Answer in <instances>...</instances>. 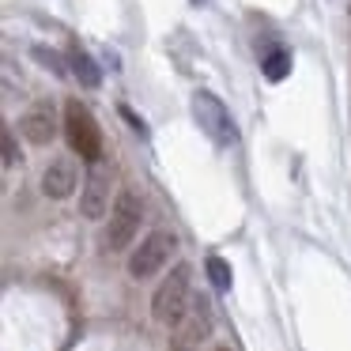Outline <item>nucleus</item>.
I'll return each instance as SVG.
<instances>
[{"label":"nucleus","instance_id":"obj_7","mask_svg":"<svg viewBox=\"0 0 351 351\" xmlns=\"http://www.w3.org/2000/svg\"><path fill=\"white\" fill-rule=\"evenodd\" d=\"M110 208H114L110 204V174L95 167L84 182V193H80V212H84V219H102Z\"/></svg>","mask_w":351,"mask_h":351},{"label":"nucleus","instance_id":"obj_2","mask_svg":"<svg viewBox=\"0 0 351 351\" xmlns=\"http://www.w3.org/2000/svg\"><path fill=\"white\" fill-rule=\"evenodd\" d=\"M140 219H144V204L132 189H121L114 197V208H110L106 219V234H102V250L106 253H121L132 245V238L140 234Z\"/></svg>","mask_w":351,"mask_h":351},{"label":"nucleus","instance_id":"obj_12","mask_svg":"<svg viewBox=\"0 0 351 351\" xmlns=\"http://www.w3.org/2000/svg\"><path fill=\"white\" fill-rule=\"evenodd\" d=\"M208 280L215 283V291H230V283H234V276H230V265L223 257H208Z\"/></svg>","mask_w":351,"mask_h":351},{"label":"nucleus","instance_id":"obj_9","mask_svg":"<svg viewBox=\"0 0 351 351\" xmlns=\"http://www.w3.org/2000/svg\"><path fill=\"white\" fill-rule=\"evenodd\" d=\"M80 185V170L72 159H53L46 170H42V193H46L49 200H64L72 197Z\"/></svg>","mask_w":351,"mask_h":351},{"label":"nucleus","instance_id":"obj_14","mask_svg":"<svg viewBox=\"0 0 351 351\" xmlns=\"http://www.w3.org/2000/svg\"><path fill=\"white\" fill-rule=\"evenodd\" d=\"M121 117H129V125H132V129H140V132H147V129H144V121H140V117H136V114H132V110H129V106H121Z\"/></svg>","mask_w":351,"mask_h":351},{"label":"nucleus","instance_id":"obj_1","mask_svg":"<svg viewBox=\"0 0 351 351\" xmlns=\"http://www.w3.org/2000/svg\"><path fill=\"white\" fill-rule=\"evenodd\" d=\"M189 302H193V265L178 261V265L170 268V276L159 283V291L152 295V317L159 321V325H174V321L189 310Z\"/></svg>","mask_w":351,"mask_h":351},{"label":"nucleus","instance_id":"obj_10","mask_svg":"<svg viewBox=\"0 0 351 351\" xmlns=\"http://www.w3.org/2000/svg\"><path fill=\"white\" fill-rule=\"evenodd\" d=\"M69 69H72V76H76L84 87H99L102 84L99 64H95V57L84 53V49H72V53H69Z\"/></svg>","mask_w":351,"mask_h":351},{"label":"nucleus","instance_id":"obj_15","mask_svg":"<svg viewBox=\"0 0 351 351\" xmlns=\"http://www.w3.org/2000/svg\"><path fill=\"white\" fill-rule=\"evenodd\" d=\"M193 4H204V0H193Z\"/></svg>","mask_w":351,"mask_h":351},{"label":"nucleus","instance_id":"obj_6","mask_svg":"<svg viewBox=\"0 0 351 351\" xmlns=\"http://www.w3.org/2000/svg\"><path fill=\"white\" fill-rule=\"evenodd\" d=\"M212 332V306L208 298H193L189 310L170 325V351H197Z\"/></svg>","mask_w":351,"mask_h":351},{"label":"nucleus","instance_id":"obj_4","mask_svg":"<svg viewBox=\"0 0 351 351\" xmlns=\"http://www.w3.org/2000/svg\"><path fill=\"white\" fill-rule=\"evenodd\" d=\"M64 136H69V144L80 152V159H87V162H99L102 159L99 121L91 117V110H87V106H80V99L64 102Z\"/></svg>","mask_w":351,"mask_h":351},{"label":"nucleus","instance_id":"obj_5","mask_svg":"<svg viewBox=\"0 0 351 351\" xmlns=\"http://www.w3.org/2000/svg\"><path fill=\"white\" fill-rule=\"evenodd\" d=\"M178 250V238L170 230H152L147 238H140V245L129 257V276L132 280H152L155 272H162L170 261V253Z\"/></svg>","mask_w":351,"mask_h":351},{"label":"nucleus","instance_id":"obj_13","mask_svg":"<svg viewBox=\"0 0 351 351\" xmlns=\"http://www.w3.org/2000/svg\"><path fill=\"white\" fill-rule=\"evenodd\" d=\"M0 147H4V167L12 170L19 162V147H16V136H12L8 129H4V136H0Z\"/></svg>","mask_w":351,"mask_h":351},{"label":"nucleus","instance_id":"obj_3","mask_svg":"<svg viewBox=\"0 0 351 351\" xmlns=\"http://www.w3.org/2000/svg\"><path fill=\"white\" fill-rule=\"evenodd\" d=\"M193 121L200 125V132H204L215 147H234L238 144L234 117H230L227 106H223V99H215L212 91H197V95H193Z\"/></svg>","mask_w":351,"mask_h":351},{"label":"nucleus","instance_id":"obj_8","mask_svg":"<svg viewBox=\"0 0 351 351\" xmlns=\"http://www.w3.org/2000/svg\"><path fill=\"white\" fill-rule=\"evenodd\" d=\"M19 132H23V140H31V144H49V140L57 136V114L49 102H34L31 110H27L23 117H19Z\"/></svg>","mask_w":351,"mask_h":351},{"label":"nucleus","instance_id":"obj_11","mask_svg":"<svg viewBox=\"0 0 351 351\" xmlns=\"http://www.w3.org/2000/svg\"><path fill=\"white\" fill-rule=\"evenodd\" d=\"M261 69H265V76L276 84V80H283L291 72V53L287 49H272L268 57H261Z\"/></svg>","mask_w":351,"mask_h":351}]
</instances>
